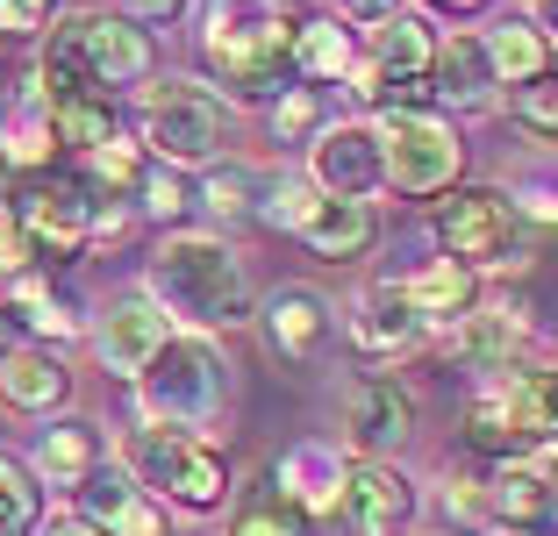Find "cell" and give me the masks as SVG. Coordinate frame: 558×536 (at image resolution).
Returning a JSON list of instances; mask_svg holds the SVG:
<instances>
[{"label": "cell", "instance_id": "obj_28", "mask_svg": "<svg viewBox=\"0 0 558 536\" xmlns=\"http://www.w3.org/2000/svg\"><path fill=\"white\" fill-rule=\"evenodd\" d=\"M50 130H58V144H72L80 158H94L100 144H116L122 136V114H116V100H65V108H50Z\"/></svg>", "mask_w": 558, "mask_h": 536}, {"label": "cell", "instance_id": "obj_21", "mask_svg": "<svg viewBox=\"0 0 558 536\" xmlns=\"http://www.w3.org/2000/svg\"><path fill=\"white\" fill-rule=\"evenodd\" d=\"M344 458L323 451V443H301V451L279 458V501H294L301 515H323V508H337V494H344Z\"/></svg>", "mask_w": 558, "mask_h": 536}, {"label": "cell", "instance_id": "obj_15", "mask_svg": "<svg viewBox=\"0 0 558 536\" xmlns=\"http://www.w3.org/2000/svg\"><path fill=\"white\" fill-rule=\"evenodd\" d=\"M65 393H72L65 357H50L44 343H15L0 357V407L8 415H58Z\"/></svg>", "mask_w": 558, "mask_h": 536}, {"label": "cell", "instance_id": "obj_31", "mask_svg": "<svg viewBox=\"0 0 558 536\" xmlns=\"http://www.w3.org/2000/svg\"><path fill=\"white\" fill-rule=\"evenodd\" d=\"M201 200H208L222 222H236V215H258L265 200V179L251 172V165H215L208 179H201Z\"/></svg>", "mask_w": 558, "mask_h": 536}, {"label": "cell", "instance_id": "obj_34", "mask_svg": "<svg viewBox=\"0 0 558 536\" xmlns=\"http://www.w3.org/2000/svg\"><path fill=\"white\" fill-rule=\"evenodd\" d=\"M230 536H308V515H301L294 501H279V494H265V501H251L244 515L230 522Z\"/></svg>", "mask_w": 558, "mask_h": 536}, {"label": "cell", "instance_id": "obj_11", "mask_svg": "<svg viewBox=\"0 0 558 536\" xmlns=\"http://www.w3.org/2000/svg\"><path fill=\"white\" fill-rule=\"evenodd\" d=\"M409 515H415V487L395 465L365 458V465L344 472V494H337V529L344 536H409Z\"/></svg>", "mask_w": 558, "mask_h": 536}, {"label": "cell", "instance_id": "obj_13", "mask_svg": "<svg viewBox=\"0 0 558 536\" xmlns=\"http://www.w3.org/2000/svg\"><path fill=\"white\" fill-rule=\"evenodd\" d=\"M72 515H86L100 536H165V508L150 501V494L136 487V472H122V465L86 472Z\"/></svg>", "mask_w": 558, "mask_h": 536}, {"label": "cell", "instance_id": "obj_19", "mask_svg": "<svg viewBox=\"0 0 558 536\" xmlns=\"http://www.w3.org/2000/svg\"><path fill=\"white\" fill-rule=\"evenodd\" d=\"M351 337H359V351H373V357H395V351H415V343H423V315L409 308L401 279H387V287L365 293Z\"/></svg>", "mask_w": 558, "mask_h": 536}, {"label": "cell", "instance_id": "obj_8", "mask_svg": "<svg viewBox=\"0 0 558 536\" xmlns=\"http://www.w3.org/2000/svg\"><path fill=\"white\" fill-rule=\"evenodd\" d=\"M429 229H437L444 258H459L465 272H473V265L509 258L515 236H523V215H515V200L501 194V186H451Z\"/></svg>", "mask_w": 558, "mask_h": 536}, {"label": "cell", "instance_id": "obj_10", "mask_svg": "<svg viewBox=\"0 0 558 536\" xmlns=\"http://www.w3.org/2000/svg\"><path fill=\"white\" fill-rule=\"evenodd\" d=\"M165 343H172V315H165L150 293H116L94 322V351L116 379H144Z\"/></svg>", "mask_w": 558, "mask_h": 536}, {"label": "cell", "instance_id": "obj_41", "mask_svg": "<svg viewBox=\"0 0 558 536\" xmlns=\"http://www.w3.org/2000/svg\"><path fill=\"white\" fill-rule=\"evenodd\" d=\"M36 536H100V529H94V522H86V515H58V522H44V529H36Z\"/></svg>", "mask_w": 558, "mask_h": 536}, {"label": "cell", "instance_id": "obj_39", "mask_svg": "<svg viewBox=\"0 0 558 536\" xmlns=\"http://www.w3.org/2000/svg\"><path fill=\"white\" fill-rule=\"evenodd\" d=\"M122 15L130 22H172V15H186V0H122Z\"/></svg>", "mask_w": 558, "mask_h": 536}, {"label": "cell", "instance_id": "obj_45", "mask_svg": "<svg viewBox=\"0 0 558 536\" xmlns=\"http://www.w3.org/2000/svg\"><path fill=\"white\" fill-rule=\"evenodd\" d=\"M501 536H515V529H501Z\"/></svg>", "mask_w": 558, "mask_h": 536}, {"label": "cell", "instance_id": "obj_14", "mask_svg": "<svg viewBox=\"0 0 558 536\" xmlns=\"http://www.w3.org/2000/svg\"><path fill=\"white\" fill-rule=\"evenodd\" d=\"M409 423H415V401H409V387L387 379V373H365L359 387L344 393V429H351V443H359L365 458L395 451V443L409 437Z\"/></svg>", "mask_w": 558, "mask_h": 536}, {"label": "cell", "instance_id": "obj_6", "mask_svg": "<svg viewBox=\"0 0 558 536\" xmlns=\"http://www.w3.org/2000/svg\"><path fill=\"white\" fill-rule=\"evenodd\" d=\"M379 150H387V186H395V194L437 200V194H451V186H459L465 144H459V130H451L437 108H423V114H387V122H379Z\"/></svg>", "mask_w": 558, "mask_h": 536}, {"label": "cell", "instance_id": "obj_2", "mask_svg": "<svg viewBox=\"0 0 558 536\" xmlns=\"http://www.w3.org/2000/svg\"><path fill=\"white\" fill-rule=\"evenodd\" d=\"M150 301L165 315L201 322V329L251 322V287L236 272V251L222 236H194V229H180V236L158 244V258H150Z\"/></svg>", "mask_w": 558, "mask_h": 536}, {"label": "cell", "instance_id": "obj_4", "mask_svg": "<svg viewBox=\"0 0 558 536\" xmlns=\"http://www.w3.org/2000/svg\"><path fill=\"white\" fill-rule=\"evenodd\" d=\"M8 222L22 229V244L36 251V265H65L94 244L100 229V194L86 179H58V172H29L8 194Z\"/></svg>", "mask_w": 558, "mask_h": 536}, {"label": "cell", "instance_id": "obj_18", "mask_svg": "<svg viewBox=\"0 0 558 536\" xmlns=\"http://www.w3.org/2000/svg\"><path fill=\"white\" fill-rule=\"evenodd\" d=\"M0 315H15L29 337H72V329H80L65 287H58L44 265H29V272H15V279H0Z\"/></svg>", "mask_w": 558, "mask_h": 536}, {"label": "cell", "instance_id": "obj_27", "mask_svg": "<svg viewBox=\"0 0 558 536\" xmlns=\"http://www.w3.org/2000/svg\"><path fill=\"white\" fill-rule=\"evenodd\" d=\"M487 58H494V80L501 86H530V80H544L551 44L530 22H501V29H487Z\"/></svg>", "mask_w": 558, "mask_h": 536}, {"label": "cell", "instance_id": "obj_5", "mask_svg": "<svg viewBox=\"0 0 558 536\" xmlns=\"http://www.w3.org/2000/svg\"><path fill=\"white\" fill-rule=\"evenodd\" d=\"M136 393H144V423L201 429L222 407V393H230V365H222V351L208 337H172L158 351V365L136 379Z\"/></svg>", "mask_w": 558, "mask_h": 536}, {"label": "cell", "instance_id": "obj_23", "mask_svg": "<svg viewBox=\"0 0 558 536\" xmlns=\"http://www.w3.org/2000/svg\"><path fill=\"white\" fill-rule=\"evenodd\" d=\"M29 472L44 487H80L86 472H100V429L94 423H50L44 437H36Z\"/></svg>", "mask_w": 558, "mask_h": 536}, {"label": "cell", "instance_id": "obj_3", "mask_svg": "<svg viewBox=\"0 0 558 536\" xmlns=\"http://www.w3.org/2000/svg\"><path fill=\"white\" fill-rule=\"evenodd\" d=\"M130 472H136V487H144V494H165L172 508H194V515L222 508V494H230V465H222V451L201 443L194 429L144 423L130 437Z\"/></svg>", "mask_w": 558, "mask_h": 536}, {"label": "cell", "instance_id": "obj_33", "mask_svg": "<svg viewBox=\"0 0 558 536\" xmlns=\"http://www.w3.org/2000/svg\"><path fill=\"white\" fill-rule=\"evenodd\" d=\"M86 186H94V194H122V186H144V150H136L130 136L100 144L94 158H86Z\"/></svg>", "mask_w": 558, "mask_h": 536}, {"label": "cell", "instance_id": "obj_37", "mask_svg": "<svg viewBox=\"0 0 558 536\" xmlns=\"http://www.w3.org/2000/svg\"><path fill=\"white\" fill-rule=\"evenodd\" d=\"M144 208L150 215H158V222H172V215H180L186 208V194H180V179H172V165H165V172H144Z\"/></svg>", "mask_w": 558, "mask_h": 536}, {"label": "cell", "instance_id": "obj_44", "mask_svg": "<svg viewBox=\"0 0 558 536\" xmlns=\"http://www.w3.org/2000/svg\"><path fill=\"white\" fill-rule=\"evenodd\" d=\"M8 351H15V343H8V315H0V357H8Z\"/></svg>", "mask_w": 558, "mask_h": 536}, {"label": "cell", "instance_id": "obj_30", "mask_svg": "<svg viewBox=\"0 0 558 536\" xmlns=\"http://www.w3.org/2000/svg\"><path fill=\"white\" fill-rule=\"evenodd\" d=\"M0 150H8L15 165H29V172L50 158V150H58V130H50V108H44V94H29L15 114H8V122H0Z\"/></svg>", "mask_w": 558, "mask_h": 536}, {"label": "cell", "instance_id": "obj_42", "mask_svg": "<svg viewBox=\"0 0 558 536\" xmlns=\"http://www.w3.org/2000/svg\"><path fill=\"white\" fill-rule=\"evenodd\" d=\"M530 8H537V15H530V29H537V36H558V0H530Z\"/></svg>", "mask_w": 558, "mask_h": 536}, {"label": "cell", "instance_id": "obj_22", "mask_svg": "<svg viewBox=\"0 0 558 536\" xmlns=\"http://www.w3.org/2000/svg\"><path fill=\"white\" fill-rule=\"evenodd\" d=\"M379 222H373V200H337L323 194L308 215V229H301V244L315 251V258H359V251H373Z\"/></svg>", "mask_w": 558, "mask_h": 536}, {"label": "cell", "instance_id": "obj_7", "mask_svg": "<svg viewBox=\"0 0 558 536\" xmlns=\"http://www.w3.org/2000/svg\"><path fill=\"white\" fill-rule=\"evenodd\" d=\"M144 136L165 165H215L222 150V100L194 80L144 86Z\"/></svg>", "mask_w": 558, "mask_h": 536}, {"label": "cell", "instance_id": "obj_1", "mask_svg": "<svg viewBox=\"0 0 558 536\" xmlns=\"http://www.w3.org/2000/svg\"><path fill=\"white\" fill-rule=\"evenodd\" d=\"M201 65L244 100L287 94V72H294V22H287V8L279 0H208Z\"/></svg>", "mask_w": 558, "mask_h": 536}, {"label": "cell", "instance_id": "obj_16", "mask_svg": "<svg viewBox=\"0 0 558 536\" xmlns=\"http://www.w3.org/2000/svg\"><path fill=\"white\" fill-rule=\"evenodd\" d=\"M258 322H265V343H272L279 357H294V365H301V357H315V351H323V337H329V301L315 287H279L272 301H265Z\"/></svg>", "mask_w": 558, "mask_h": 536}, {"label": "cell", "instance_id": "obj_9", "mask_svg": "<svg viewBox=\"0 0 558 536\" xmlns=\"http://www.w3.org/2000/svg\"><path fill=\"white\" fill-rule=\"evenodd\" d=\"M58 29H65V44L80 50L86 80H94L108 100H116L122 86H144L150 65H158L150 29H144V22H130V15H65Z\"/></svg>", "mask_w": 558, "mask_h": 536}, {"label": "cell", "instance_id": "obj_20", "mask_svg": "<svg viewBox=\"0 0 558 536\" xmlns=\"http://www.w3.org/2000/svg\"><path fill=\"white\" fill-rule=\"evenodd\" d=\"M429 86H437V100H451V108H487V94L501 86L494 80V58H487V36H451V44H437Z\"/></svg>", "mask_w": 558, "mask_h": 536}, {"label": "cell", "instance_id": "obj_29", "mask_svg": "<svg viewBox=\"0 0 558 536\" xmlns=\"http://www.w3.org/2000/svg\"><path fill=\"white\" fill-rule=\"evenodd\" d=\"M36 529H44V479L0 451V536H36Z\"/></svg>", "mask_w": 558, "mask_h": 536}, {"label": "cell", "instance_id": "obj_32", "mask_svg": "<svg viewBox=\"0 0 558 536\" xmlns=\"http://www.w3.org/2000/svg\"><path fill=\"white\" fill-rule=\"evenodd\" d=\"M315 200H323V186L315 179H265V200H258V222H272V229H308V215H315Z\"/></svg>", "mask_w": 558, "mask_h": 536}, {"label": "cell", "instance_id": "obj_35", "mask_svg": "<svg viewBox=\"0 0 558 536\" xmlns=\"http://www.w3.org/2000/svg\"><path fill=\"white\" fill-rule=\"evenodd\" d=\"M509 114L530 136H558V72L551 80H530V86H509Z\"/></svg>", "mask_w": 558, "mask_h": 536}, {"label": "cell", "instance_id": "obj_25", "mask_svg": "<svg viewBox=\"0 0 558 536\" xmlns=\"http://www.w3.org/2000/svg\"><path fill=\"white\" fill-rule=\"evenodd\" d=\"M373 72H387V80H429V65H437V36H429V22L415 15H395L373 29V58H365Z\"/></svg>", "mask_w": 558, "mask_h": 536}, {"label": "cell", "instance_id": "obj_24", "mask_svg": "<svg viewBox=\"0 0 558 536\" xmlns=\"http://www.w3.org/2000/svg\"><path fill=\"white\" fill-rule=\"evenodd\" d=\"M294 72H301V80H351V72H359L351 22H337V15L294 22Z\"/></svg>", "mask_w": 558, "mask_h": 536}, {"label": "cell", "instance_id": "obj_17", "mask_svg": "<svg viewBox=\"0 0 558 536\" xmlns=\"http://www.w3.org/2000/svg\"><path fill=\"white\" fill-rule=\"evenodd\" d=\"M401 293H409V308L423 315V329H437V322H465V315L480 308V279L465 272L459 258H429L423 272L401 279Z\"/></svg>", "mask_w": 558, "mask_h": 536}, {"label": "cell", "instance_id": "obj_43", "mask_svg": "<svg viewBox=\"0 0 558 536\" xmlns=\"http://www.w3.org/2000/svg\"><path fill=\"white\" fill-rule=\"evenodd\" d=\"M429 8H444V15H480L487 0H429Z\"/></svg>", "mask_w": 558, "mask_h": 536}, {"label": "cell", "instance_id": "obj_38", "mask_svg": "<svg viewBox=\"0 0 558 536\" xmlns=\"http://www.w3.org/2000/svg\"><path fill=\"white\" fill-rule=\"evenodd\" d=\"M50 8H58V0H0V29L29 36V29H44V22H50Z\"/></svg>", "mask_w": 558, "mask_h": 536}, {"label": "cell", "instance_id": "obj_46", "mask_svg": "<svg viewBox=\"0 0 558 536\" xmlns=\"http://www.w3.org/2000/svg\"><path fill=\"white\" fill-rule=\"evenodd\" d=\"M0 36H8V29H0Z\"/></svg>", "mask_w": 558, "mask_h": 536}, {"label": "cell", "instance_id": "obj_36", "mask_svg": "<svg viewBox=\"0 0 558 536\" xmlns=\"http://www.w3.org/2000/svg\"><path fill=\"white\" fill-rule=\"evenodd\" d=\"M323 130V100H315V86H287V94L272 100V136L279 144H301V136Z\"/></svg>", "mask_w": 558, "mask_h": 536}, {"label": "cell", "instance_id": "obj_26", "mask_svg": "<svg viewBox=\"0 0 558 536\" xmlns=\"http://www.w3.org/2000/svg\"><path fill=\"white\" fill-rule=\"evenodd\" d=\"M487 508L523 536L530 522H544L558 508V494H551V479H544L537 465H501V472H494V487H487Z\"/></svg>", "mask_w": 558, "mask_h": 536}, {"label": "cell", "instance_id": "obj_40", "mask_svg": "<svg viewBox=\"0 0 558 536\" xmlns=\"http://www.w3.org/2000/svg\"><path fill=\"white\" fill-rule=\"evenodd\" d=\"M344 15H351V29H359V22H373V29H379V22L401 15V0H344Z\"/></svg>", "mask_w": 558, "mask_h": 536}, {"label": "cell", "instance_id": "obj_12", "mask_svg": "<svg viewBox=\"0 0 558 536\" xmlns=\"http://www.w3.org/2000/svg\"><path fill=\"white\" fill-rule=\"evenodd\" d=\"M315 186L337 194V200H373V186H387V150H379V130L337 122V130L315 136Z\"/></svg>", "mask_w": 558, "mask_h": 536}]
</instances>
